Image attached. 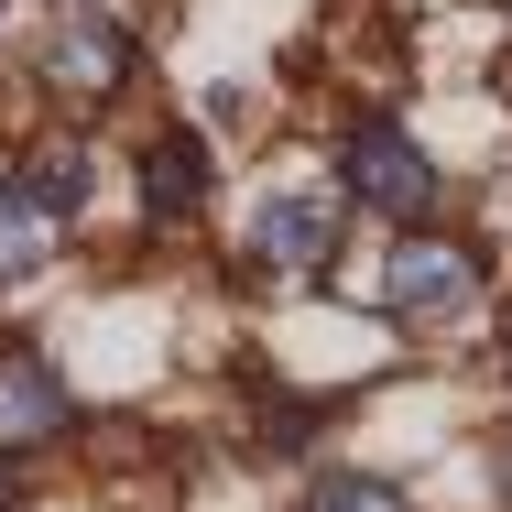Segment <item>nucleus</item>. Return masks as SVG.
<instances>
[{"label": "nucleus", "mask_w": 512, "mask_h": 512, "mask_svg": "<svg viewBox=\"0 0 512 512\" xmlns=\"http://www.w3.org/2000/svg\"><path fill=\"white\" fill-rule=\"evenodd\" d=\"M131 66H142V33L120 22V11H99V0H55L44 11V44H33V77L55 88V99L99 109L131 88Z\"/></svg>", "instance_id": "nucleus-1"}, {"label": "nucleus", "mask_w": 512, "mask_h": 512, "mask_svg": "<svg viewBox=\"0 0 512 512\" xmlns=\"http://www.w3.org/2000/svg\"><path fill=\"white\" fill-rule=\"evenodd\" d=\"M338 197H360V207H382V218H404V229H425V207H436V164H425V142H414L404 120L360 109V120L338 131Z\"/></svg>", "instance_id": "nucleus-2"}, {"label": "nucleus", "mask_w": 512, "mask_h": 512, "mask_svg": "<svg viewBox=\"0 0 512 512\" xmlns=\"http://www.w3.org/2000/svg\"><path fill=\"white\" fill-rule=\"evenodd\" d=\"M480 295H491V262H480V240L404 229V240H393V262H382V306L404 316V327H447V316H469Z\"/></svg>", "instance_id": "nucleus-3"}, {"label": "nucleus", "mask_w": 512, "mask_h": 512, "mask_svg": "<svg viewBox=\"0 0 512 512\" xmlns=\"http://www.w3.org/2000/svg\"><path fill=\"white\" fill-rule=\"evenodd\" d=\"M338 229H349V197L338 186H273V197L251 207V262L262 273H284V284H306V273H327L338 262Z\"/></svg>", "instance_id": "nucleus-4"}, {"label": "nucleus", "mask_w": 512, "mask_h": 512, "mask_svg": "<svg viewBox=\"0 0 512 512\" xmlns=\"http://www.w3.org/2000/svg\"><path fill=\"white\" fill-rule=\"evenodd\" d=\"M55 436H77L66 371L33 360V349H0V458H33V447H55Z\"/></svg>", "instance_id": "nucleus-5"}, {"label": "nucleus", "mask_w": 512, "mask_h": 512, "mask_svg": "<svg viewBox=\"0 0 512 512\" xmlns=\"http://www.w3.org/2000/svg\"><path fill=\"white\" fill-rule=\"evenodd\" d=\"M131 175H142V218L153 229H186L218 186V164H207V142L186 120H164V131H142V153H131Z\"/></svg>", "instance_id": "nucleus-6"}, {"label": "nucleus", "mask_w": 512, "mask_h": 512, "mask_svg": "<svg viewBox=\"0 0 512 512\" xmlns=\"http://www.w3.org/2000/svg\"><path fill=\"white\" fill-rule=\"evenodd\" d=\"M44 262H55V218L22 197V175H0V295H22Z\"/></svg>", "instance_id": "nucleus-7"}, {"label": "nucleus", "mask_w": 512, "mask_h": 512, "mask_svg": "<svg viewBox=\"0 0 512 512\" xmlns=\"http://www.w3.org/2000/svg\"><path fill=\"white\" fill-rule=\"evenodd\" d=\"M88 175H99V164H88V142H44V153H33V164H22V197L44 207V218H55V229H66V218H77V207H88Z\"/></svg>", "instance_id": "nucleus-8"}, {"label": "nucleus", "mask_w": 512, "mask_h": 512, "mask_svg": "<svg viewBox=\"0 0 512 512\" xmlns=\"http://www.w3.org/2000/svg\"><path fill=\"white\" fill-rule=\"evenodd\" d=\"M295 512H414V491L371 480V469H327V480H306V502H295Z\"/></svg>", "instance_id": "nucleus-9"}, {"label": "nucleus", "mask_w": 512, "mask_h": 512, "mask_svg": "<svg viewBox=\"0 0 512 512\" xmlns=\"http://www.w3.org/2000/svg\"><path fill=\"white\" fill-rule=\"evenodd\" d=\"M491 480H502V502H512V425L491 436Z\"/></svg>", "instance_id": "nucleus-10"}, {"label": "nucleus", "mask_w": 512, "mask_h": 512, "mask_svg": "<svg viewBox=\"0 0 512 512\" xmlns=\"http://www.w3.org/2000/svg\"><path fill=\"white\" fill-rule=\"evenodd\" d=\"M11 502H22V480H11V458H0V512H11Z\"/></svg>", "instance_id": "nucleus-11"}, {"label": "nucleus", "mask_w": 512, "mask_h": 512, "mask_svg": "<svg viewBox=\"0 0 512 512\" xmlns=\"http://www.w3.org/2000/svg\"><path fill=\"white\" fill-rule=\"evenodd\" d=\"M502 371H512V306H502Z\"/></svg>", "instance_id": "nucleus-12"}]
</instances>
